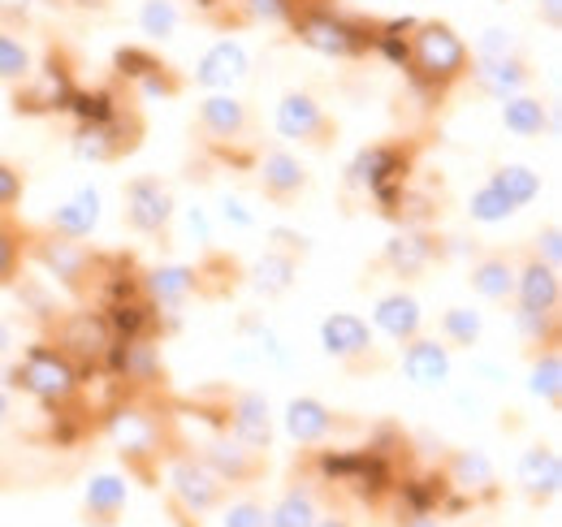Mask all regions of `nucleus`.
Wrapping results in <instances>:
<instances>
[{"instance_id": "obj_19", "label": "nucleus", "mask_w": 562, "mask_h": 527, "mask_svg": "<svg viewBox=\"0 0 562 527\" xmlns=\"http://www.w3.org/2000/svg\"><path fill=\"white\" fill-rule=\"evenodd\" d=\"M225 433H234L238 441L269 450L273 441V406L269 397L256 390H229L225 394Z\"/></svg>"}, {"instance_id": "obj_39", "label": "nucleus", "mask_w": 562, "mask_h": 527, "mask_svg": "<svg viewBox=\"0 0 562 527\" xmlns=\"http://www.w3.org/2000/svg\"><path fill=\"white\" fill-rule=\"evenodd\" d=\"M139 31L147 40H173L178 35V4L173 0H143Z\"/></svg>"}, {"instance_id": "obj_20", "label": "nucleus", "mask_w": 562, "mask_h": 527, "mask_svg": "<svg viewBox=\"0 0 562 527\" xmlns=\"http://www.w3.org/2000/svg\"><path fill=\"white\" fill-rule=\"evenodd\" d=\"M515 484L524 493V502L532 506H550L562 489V459L554 446H528L519 455V467H515Z\"/></svg>"}, {"instance_id": "obj_23", "label": "nucleus", "mask_w": 562, "mask_h": 527, "mask_svg": "<svg viewBox=\"0 0 562 527\" xmlns=\"http://www.w3.org/2000/svg\"><path fill=\"white\" fill-rule=\"evenodd\" d=\"M437 260V238L432 234H424V229H403V234H394L385 247H381V268L390 272V277H398V281H416L428 272V264Z\"/></svg>"}, {"instance_id": "obj_38", "label": "nucleus", "mask_w": 562, "mask_h": 527, "mask_svg": "<svg viewBox=\"0 0 562 527\" xmlns=\"http://www.w3.org/2000/svg\"><path fill=\"white\" fill-rule=\"evenodd\" d=\"M481 333H485V321H481V312H472V307H450L446 316H441V346L446 350H472V346H481Z\"/></svg>"}, {"instance_id": "obj_29", "label": "nucleus", "mask_w": 562, "mask_h": 527, "mask_svg": "<svg viewBox=\"0 0 562 527\" xmlns=\"http://www.w3.org/2000/svg\"><path fill=\"white\" fill-rule=\"evenodd\" d=\"M502 131L515 134V138H546V134L554 131L550 100L528 96V91H519V96L502 100Z\"/></svg>"}, {"instance_id": "obj_48", "label": "nucleus", "mask_w": 562, "mask_h": 527, "mask_svg": "<svg viewBox=\"0 0 562 527\" xmlns=\"http://www.w3.org/2000/svg\"><path fill=\"white\" fill-rule=\"evenodd\" d=\"M13 424V397H9V390H0V433Z\"/></svg>"}, {"instance_id": "obj_8", "label": "nucleus", "mask_w": 562, "mask_h": 527, "mask_svg": "<svg viewBox=\"0 0 562 527\" xmlns=\"http://www.w3.org/2000/svg\"><path fill=\"white\" fill-rule=\"evenodd\" d=\"M165 462H169V497H173V506H178L182 515H212V511L225 506L229 484H225L195 450L173 446Z\"/></svg>"}, {"instance_id": "obj_28", "label": "nucleus", "mask_w": 562, "mask_h": 527, "mask_svg": "<svg viewBox=\"0 0 562 527\" xmlns=\"http://www.w3.org/2000/svg\"><path fill=\"white\" fill-rule=\"evenodd\" d=\"M372 329L385 333L394 346H403V341H412L416 333H424V312H420V303H416V294H407V290H394V294L376 299V312H372Z\"/></svg>"}, {"instance_id": "obj_25", "label": "nucleus", "mask_w": 562, "mask_h": 527, "mask_svg": "<svg viewBox=\"0 0 562 527\" xmlns=\"http://www.w3.org/2000/svg\"><path fill=\"white\" fill-rule=\"evenodd\" d=\"M143 285V299L160 312H178V307H187L195 294H200V281H195V268H187V264H169V268H151V272H143L139 277Z\"/></svg>"}, {"instance_id": "obj_37", "label": "nucleus", "mask_w": 562, "mask_h": 527, "mask_svg": "<svg viewBox=\"0 0 562 527\" xmlns=\"http://www.w3.org/2000/svg\"><path fill=\"white\" fill-rule=\"evenodd\" d=\"M294 272H299V256L273 247V251H265L260 264L251 268V281H256L260 294H285V290L294 285Z\"/></svg>"}, {"instance_id": "obj_41", "label": "nucleus", "mask_w": 562, "mask_h": 527, "mask_svg": "<svg viewBox=\"0 0 562 527\" xmlns=\"http://www.w3.org/2000/svg\"><path fill=\"white\" fill-rule=\"evenodd\" d=\"M26 195V173L13 160H0V216H9Z\"/></svg>"}, {"instance_id": "obj_36", "label": "nucleus", "mask_w": 562, "mask_h": 527, "mask_svg": "<svg viewBox=\"0 0 562 527\" xmlns=\"http://www.w3.org/2000/svg\"><path fill=\"white\" fill-rule=\"evenodd\" d=\"M490 182L502 191V195L515 203V212L519 208H528L532 199L541 195V173L537 169H528V165H493Z\"/></svg>"}, {"instance_id": "obj_31", "label": "nucleus", "mask_w": 562, "mask_h": 527, "mask_svg": "<svg viewBox=\"0 0 562 527\" xmlns=\"http://www.w3.org/2000/svg\"><path fill=\"white\" fill-rule=\"evenodd\" d=\"M95 225H100V195H95V191H78V195L66 199V203L48 216L44 229H53V234H61V238H74V243H87V238L95 234Z\"/></svg>"}, {"instance_id": "obj_24", "label": "nucleus", "mask_w": 562, "mask_h": 527, "mask_svg": "<svg viewBox=\"0 0 562 527\" xmlns=\"http://www.w3.org/2000/svg\"><path fill=\"white\" fill-rule=\"evenodd\" d=\"M403 372L420 390H441L450 381V350L441 346V337L416 333L412 341H403Z\"/></svg>"}, {"instance_id": "obj_14", "label": "nucleus", "mask_w": 562, "mask_h": 527, "mask_svg": "<svg viewBox=\"0 0 562 527\" xmlns=\"http://www.w3.org/2000/svg\"><path fill=\"white\" fill-rule=\"evenodd\" d=\"M200 459L209 462L212 471L229 484V489H243V484H256V480H265L269 475V455L265 450H256V446H247V441H238L234 433H212L209 441L195 450Z\"/></svg>"}, {"instance_id": "obj_3", "label": "nucleus", "mask_w": 562, "mask_h": 527, "mask_svg": "<svg viewBox=\"0 0 562 527\" xmlns=\"http://www.w3.org/2000/svg\"><path fill=\"white\" fill-rule=\"evenodd\" d=\"M472 66V48L463 44V35L450 22H416L412 26V48H407V69L416 78V87L446 96L450 87H459Z\"/></svg>"}, {"instance_id": "obj_43", "label": "nucleus", "mask_w": 562, "mask_h": 527, "mask_svg": "<svg viewBox=\"0 0 562 527\" xmlns=\"http://www.w3.org/2000/svg\"><path fill=\"white\" fill-rule=\"evenodd\" d=\"M532 251L550 264V268H562V229L554 225V221H550V225H546V229L532 238Z\"/></svg>"}, {"instance_id": "obj_5", "label": "nucleus", "mask_w": 562, "mask_h": 527, "mask_svg": "<svg viewBox=\"0 0 562 527\" xmlns=\"http://www.w3.org/2000/svg\"><path fill=\"white\" fill-rule=\"evenodd\" d=\"M109 437H113L117 455L126 459V467L135 475H151L156 462H165L169 450H173L169 428H165V415H156L147 406H117L109 415Z\"/></svg>"}, {"instance_id": "obj_15", "label": "nucleus", "mask_w": 562, "mask_h": 527, "mask_svg": "<svg viewBox=\"0 0 562 527\" xmlns=\"http://www.w3.org/2000/svg\"><path fill=\"white\" fill-rule=\"evenodd\" d=\"M113 69H117V82H126V87L139 91V96L173 100V96L187 91V78L169 66V61H160L151 48H139V44L122 48V53L113 57Z\"/></svg>"}, {"instance_id": "obj_30", "label": "nucleus", "mask_w": 562, "mask_h": 527, "mask_svg": "<svg viewBox=\"0 0 562 527\" xmlns=\"http://www.w3.org/2000/svg\"><path fill=\"white\" fill-rule=\"evenodd\" d=\"M238 78H247V53L234 40L212 44L209 53H204V61H200V69H195V82L209 87V91H229Z\"/></svg>"}, {"instance_id": "obj_22", "label": "nucleus", "mask_w": 562, "mask_h": 527, "mask_svg": "<svg viewBox=\"0 0 562 527\" xmlns=\"http://www.w3.org/2000/svg\"><path fill=\"white\" fill-rule=\"evenodd\" d=\"M256 187L265 191L269 203H278V208H290V203H299V195L307 191V169L299 165V156H290V152H265L260 156V165H256Z\"/></svg>"}, {"instance_id": "obj_35", "label": "nucleus", "mask_w": 562, "mask_h": 527, "mask_svg": "<svg viewBox=\"0 0 562 527\" xmlns=\"http://www.w3.org/2000/svg\"><path fill=\"white\" fill-rule=\"evenodd\" d=\"M26 243H31V229L18 225L13 216H0V290L18 285L26 264Z\"/></svg>"}, {"instance_id": "obj_49", "label": "nucleus", "mask_w": 562, "mask_h": 527, "mask_svg": "<svg viewBox=\"0 0 562 527\" xmlns=\"http://www.w3.org/2000/svg\"><path fill=\"white\" fill-rule=\"evenodd\" d=\"M312 527H355V524L347 519V515H321V519H316Z\"/></svg>"}, {"instance_id": "obj_13", "label": "nucleus", "mask_w": 562, "mask_h": 527, "mask_svg": "<svg viewBox=\"0 0 562 527\" xmlns=\"http://www.w3.org/2000/svg\"><path fill=\"white\" fill-rule=\"evenodd\" d=\"M74 91H78V82H74L70 61H66L61 53H53L44 66L31 69V78L18 87L13 109H18V113H66Z\"/></svg>"}, {"instance_id": "obj_16", "label": "nucleus", "mask_w": 562, "mask_h": 527, "mask_svg": "<svg viewBox=\"0 0 562 527\" xmlns=\"http://www.w3.org/2000/svg\"><path fill=\"white\" fill-rule=\"evenodd\" d=\"M463 82H472V91L476 96H485V100H510V96H519V91H528L532 82H537V69L532 61L524 57V53H506V57H472V66H468V78Z\"/></svg>"}, {"instance_id": "obj_18", "label": "nucleus", "mask_w": 562, "mask_h": 527, "mask_svg": "<svg viewBox=\"0 0 562 527\" xmlns=\"http://www.w3.org/2000/svg\"><path fill=\"white\" fill-rule=\"evenodd\" d=\"M347 428H355L351 419H347L342 411L325 406L321 397H294V402L285 406V433H290L294 446L316 450V446H325L329 437H338V433H347Z\"/></svg>"}, {"instance_id": "obj_9", "label": "nucleus", "mask_w": 562, "mask_h": 527, "mask_svg": "<svg viewBox=\"0 0 562 527\" xmlns=\"http://www.w3.org/2000/svg\"><path fill=\"white\" fill-rule=\"evenodd\" d=\"M26 260H35L57 285H66L70 294H87L91 290V268H95V251L87 243H74L61 238L53 229H31V243H26Z\"/></svg>"}, {"instance_id": "obj_26", "label": "nucleus", "mask_w": 562, "mask_h": 527, "mask_svg": "<svg viewBox=\"0 0 562 527\" xmlns=\"http://www.w3.org/2000/svg\"><path fill=\"white\" fill-rule=\"evenodd\" d=\"M468 285L476 299H485L493 307H506L515 299V256L510 251H485L468 268Z\"/></svg>"}, {"instance_id": "obj_4", "label": "nucleus", "mask_w": 562, "mask_h": 527, "mask_svg": "<svg viewBox=\"0 0 562 527\" xmlns=\"http://www.w3.org/2000/svg\"><path fill=\"white\" fill-rule=\"evenodd\" d=\"M48 341L70 359L82 377L87 372H109V359L117 350V337L109 329L104 312H91V307L57 312L48 321Z\"/></svg>"}, {"instance_id": "obj_44", "label": "nucleus", "mask_w": 562, "mask_h": 527, "mask_svg": "<svg viewBox=\"0 0 562 527\" xmlns=\"http://www.w3.org/2000/svg\"><path fill=\"white\" fill-rule=\"evenodd\" d=\"M506 53H519V48H515V40H510L506 31H497V26H493V31H485V40L476 44V53H472V57H506Z\"/></svg>"}, {"instance_id": "obj_17", "label": "nucleus", "mask_w": 562, "mask_h": 527, "mask_svg": "<svg viewBox=\"0 0 562 527\" xmlns=\"http://www.w3.org/2000/svg\"><path fill=\"white\" fill-rule=\"evenodd\" d=\"M510 303L524 312H559L562 307L559 268H550L532 247H524V256L515 260V299Z\"/></svg>"}, {"instance_id": "obj_42", "label": "nucleus", "mask_w": 562, "mask_h": 527, "mask_svg": "<svg viewBox=\"0 0 562 527\" xmlns=\"http://www.w3.org/2000/svg\"><path fill=\"white\" fill-rule=\"evenodd\" d=\"M221 527H269V506L260 497H238L225 511V524Z\"/></svg>"}, {"instance_id": "obj_46", "label": "nucleus", "mask_w": 562, "mask_h": 527, "mask_svg": "<svg viewBox=\"0 0 562 527\" xmlns=\"http://www.w3.org/2000/svg\"><path fill=\"white\" fill-rule=\"evenodd\" d=\"M13 346H18V329H13V321H0V359H4Z\"/></svg>"}, {"instance_id": "obj_45", "label": "nucleus", "mask_w": 562, "mask_h": 527, "mask_svg": "<svg viewBox=\"0 0 562 527\" xmlns=\"http://www.w3.org/2000/svg\"><path fill=\"white\" fill-rule=\"evenodd\" d=\"M61 9H74V13H109L113 0H57Z\"/></svg>"}, {"instance_id": "obj_40", "label": "nucleus", "mask_w": 562, "mask_h": 527, "mask_svg": "<svg viewBox=\"0 0 562 527\" xmlns=\"http://www.w3.org/2000/svg\"><path fill=\"white\" fill-rule=\"evenodd\" d=\"M468 212H472V221H481V225H497V221L515 216V203L502 195L493 182H485V187H476V191H472Z\"/></svg>"}, {"instance_id": "obj_27", "label": "nucleus", "mask_w": 562, "mask_h": 527, "mask_svg": "<svg viewBox=\"0 0 562 527\" xmlns=\"http://www.w3.org/2000/svg\"><path fill=\"white\" fill-rule=\"evenodd\" d=\"M126 515V480L113 471H100L87 480L82 493V524L87 527H117Z\"/></svg>"}, {"instance_id": "obj_2", "label": "nucleus", "mask_w": 562, "mask_h": 527, "mask_svg": "<svg viewBox=\"0 0 562 527\" xmlns=\"http://www.w3.org/2000/svg\"><path fill=\"white\" fill-rule=\"evenodd\" d=\"M9 381H13L18 394L40 402L48 415L82 411V385H87V377L74 368L70 359H66L48 337L22 346V355H18L13 368H9Z\"/></svg>"}, {"instance_id": "obj_32", "label": "nucleus", "mask_w": 562, "mask_h": 527, "mask_svg": "<svg viewBox=\"0 0 562 527\" xmlns=\"http://www.w3.org/2000/svg\"><path fill=\"white\" fill-rule=\"evenodd\" d=\"M316 519H321V506H316L312 480H299L294 475L290 489L269 506V527H312Z\"/></svg>"}, {"instance_id": "obj_47", "label": "nucleus", "mask_w": 562, "mask_h": 527, "mask_svg": "<svg viewBox=\"0 0 562 527\" xmlns=\"http://www.w3.org/2000/svg\"><path fill=\"white\" fill-rule=\"evenodd\" d=\"M398 527H446V524L428 511V515H407V519H398Z\"/></svg>"}, {"instance_id": "obj_1", "label": "nucleus", "mask_w": 562, "mask_h": 527, "mask_svg": "<svg viewBox=\"0 0 562 527\" xmlns=\"http://www.w3.org/2000/svg\"><path fill=\"white\" fill-rule=\"evenodd\" d=\"M285 26L294 31L299 44H307L312 53L321 57H334V61H359L372 53V35H376V22L347 13L342 4H329V0H299L285 18Z\"/></svg>"}, {"instance_id": "obj_33", "label": "nucleus", "mask_w": 562, "mask_h": 527, "mask_svg": "<svg viewBox=\"0 0 562 527\" xmlns=\"http://www.w3.org/2000/svg\"><path fill=\"white\" fill-rule=\"evenodd\" d=\"M532 372H528V390L532 397H541L550 411L562 406V350L559 346H546V350H532Z\"/></svg>"}, {"instance_id": "obj_34", "label": "nucleus", "mask_w": 562, "mask_h": 527, "mask_svg": "<svg viewBox=\"0 0 562 527\" xmlns=\"http://www.w3.org/2000/svg\"><path fill=\"white\" fill-rule=\"evenodd\" d=\"M35 69V57H31V44L22 40L18 26H9V18L0 13V82L9 87H22Z\"/></svg>"}, {"instance_id": "obj_11", "label": "nucleus", "mask_w": 562, "mask_h": 527, "mask_svg": "<svg viewBox=\"0 0 562 527\" xmlns=\"http://www.w3.org/2000/svg\"><path fill=\"white\" fill-rule=\"evenodd\" d=\"M173 212H178L173 191H169V182H160L156 173H139V178L126 182V191H122V221H126L135 234L169 243Z\"/></svg>"}, {"instance_id": "obj_50", "label": "nucleus", "mask_w": 562, "mask_h": 527, "mask_svg": "<svg viewBox=\"0 0 562 527\" xmlns=\"http://www.w3.org/2000/svg\"><path fill=\"white\" fill-rule=\"evenodd\" d=\"M546 26L559 31V0H546Z\"/></svg>"}, {"instance_id": "obj_10", "label": "nucleus", "mask_w": 562, "mask_h": 527, "mask_svg": "<svg viewBox=\"0 0 562 527\" xmlns=\"http://www.w3.org/2000/svg\"><path fill=\"white\" fill-rule=\"evenodd\" d=\"M273 126L285 143H299V147H316V152H329L338 143V117L312 96V91H285L278 100V117Z\"/></svg>"}, {"instance_id": "obj_6", "label": "nucleus", "mask_w": 562, "mask_h": 527, "mask_svg": "<svg viewBox=\"0 0 562 527\" xmlns=\"http://www.w3.org/2000/svg\"><path fill=\"white\" fill-rule=\"evenodd\" d=\"M139 143H143V117L131 100L117 104L113 113L95 117V122H78L70 138L74 156L78 160H91V165H113V160L131 156Z\"/></svg>"}, {"instance_id": "obj_12", "label": "nucleus", "mask_w": 562, "mask_h": 527, "mask_svg": "<svg viewBox=\"0 0 562 527\" xmlns=\"http://www.w3.org/2000/svg\"><path fill=\"white\" fill-rule=\"evenodd\" d=\"M195 131H200V138H204L209 147H216V152L225 156L229 147L251 143L256 122H251V109H247L238 96H229V91H212V96H204V100H200Z\"/></svg>"}, {"instance_id": "obj_21", "label": "nucleus", "mask_w": 562, "mask_h": 527, "mask_svg": "<svg viewBox=\"0 0 562 527\" xmlns=\"http://www.w3.org/2000/svg\"><path fill=\"white\" fill-rule=\"evenodd\" d=\"M441 480L446 489L472 497V502H493L497 497V475H493V462L481 450H450L441 459Z\"/></svg>"}, {"instance_id": "obj_7", "label": "nucleus", "mask_w": 562, "mask_h": 527, "mask_svg": "<svg viewBox=\"0 0 562 527\" xmlns=\"http://www.w3.org/2000/svg\"><path fill=\"white\" fill-rule=\"evenodd\" d=\"M321 346L334 363H342L351 377H368V372H385L390 359L376 346V329L355 316V312H334L321 321Z\"/></svg>"}]
</instances>
